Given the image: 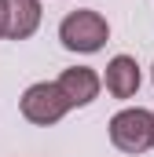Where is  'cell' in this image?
<instances>
[{
	"instance_id": "6da1fadb",
	"label": "cell",
	"mask_w": 154,
	"mask_h": 157,
	"mask_svg": "<svg viewBox=\"0 0 154 157\" xmlns=\"http://www.w3.org/2000/svg\"><path fill=\"white\" fill-rule=\"evenodd\" d=\"M110 143L121 154H147L154 146V113L143 106H128L110 117Z\"/></svg>"
},
{
	"instance_id": "7a4b0ae2",
	"label": "cell",
	"mask_w": 154,
	"mask_h": 157,
	"mask_svg": "<svg viewBox=\"0 0 154 157\" xmlns=\"http://www.w3.org/2000/svg\"><path fill=\"white\" fill-rule=\"evenodd\" d=\"M110 37V26L99 11H70L63 22H59V40L66 51H81V55H92L99 51Z\"/></svg>"
},
{
	"instance_id": "3957f363",
	"label": "cell",
	"mask_w": 154,
	"mask_h": 157,
	"mask_svg": "<svg viewBox=\"0 0 154 157\" xmlns=\"http://www.w3.org/2000/svg\"><path fill=\"white\" fill-rule=\"evenodd\" d=\"M18 110H22V117L30 121V124H40V128L59 124V121L70 113V106H66V99L59 95L55 80L30 84V88L22 91V99H18Z\"/></svg>"
},
{
	"instance_id": "277c9868",
	"label": "cell",
	"mask_w": 154,
	"mask_h": 157,
	"mask_svg": "<svg viewBox=\"0 0 154 157\" xmlns=\"http://www.w3.org/2000/svg\"><path fill=\"white\" fill-rule=\"evenodd\" d=\"M55 88H59V95L66 99V106L74 110V106H88V102H95L103 80H99V73H95L92 66H70V70L59 73Z\"/></svg>"
},
{
	"instance_id": "5b68a950",
	"label": "cell",
	"mask_w": 154,
	"mask_h": 157,
	"mask_svg": "<svg viewBox=\"0 0 154 157\" xmlns=\"http://www.w3.org/2000/svg\"><path fill=\"white\" fill-rule=\"evenodd\" d=\"M103 80H107V91L114 99H132L140 91V66H136V59L132 55H114L107 62V77Z\"/></svg>"
},
{
	"instance_id": "8992f818",
	"label": "cell",
	"mask_w": 154,
	"mask_h": 157,
	"mask_svg": "<svg viewBox=\"0 0 154 157\" xmlns=\"http://www.w3.org/2000/svg\"><path fill=\"white\" fill-rule=\"evenodd\" d=\"M40 26V0H7V40H26Z\"/></svg>"
},
{
	"instance_id": "52a82bcc",
	"label": "cell",
	"mask_w": 154,
	"mask_h": 157,
	"mask_svg": "<svg viewBox=\"0 0 154 157\" xmlns=\"http://www.w3.org/2000/svg\"><path fill=\"white\" fill-rule=\"evenodd\" d=\"M0 37H7V0H0Z\"/></svg>"
},
{
	"instance_id": "ba28073f",
	"label": "cell",
	"mask_w": 154,
	"mask_h": 157,
	"mask_svg": "<svg viewBox=\"0 0 154 157\" xmlns=\"http://www.w3.org/2000/svg\"><path fill=\"white\" fill-rule=\"evenodd\" d=\"M151 77H154V70H151Z\"/></svg>"
},
{
	"instance_id": "9c48e42d",
	"label": "cell",
	"mask_w": 154,
	"mask_h": 157,
	"mask_svg": "<svg viewBox=\"0 0 154 157\" xmlns=\"http://www.w3.org/2000/svg\"><path fill=\"white\" fill-rule=\"evenodd\" d=\"M151 113H154V110H151Z\"/></svg>"
}]
</instances>
